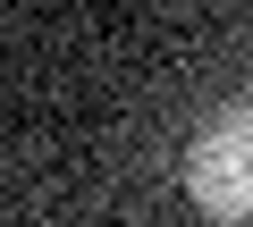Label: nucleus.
Segmentation results:
<instances>
[{
  "label": "nucleus",
  "instance_id": "1",
  "mask_svg": "<svg viewBox=\"0 0 253 227\" xmlns=\"http://www.w3.org/2000/svg\"><path fill=\"white\" fill-rule=\"evenodd\" d=\"M186 194L203 219H253V101H228L186 143Z\"/></svg>",
  "mask_w": 253,
  "mask_h": 227
}]
</instances>
